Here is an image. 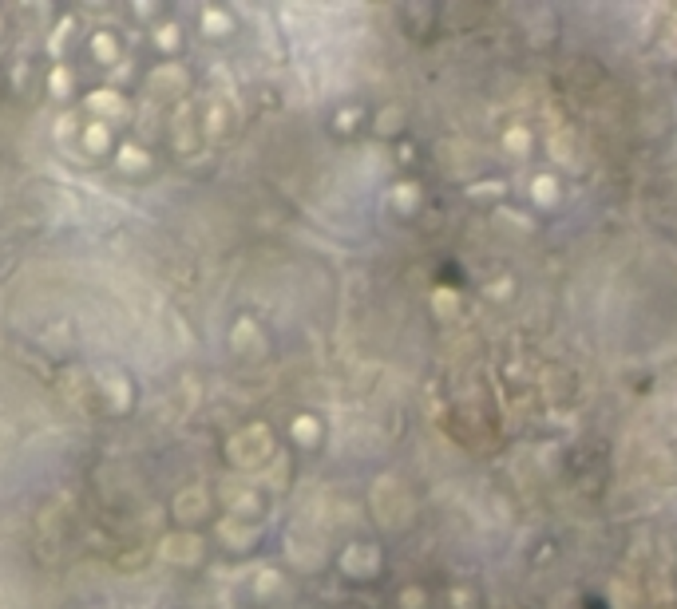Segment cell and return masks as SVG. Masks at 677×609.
<instances>
[{"label":"cell","mask_w":677,"mask_h":609,"mask_svg":"<svg viewBox=\"0 0 677 609\" xmlns=\"http://www.w3.org/2000/svg\"><path fill=\"white\" fill-rule=\"evenodd\" d=\"M297 436H301V439H313V436H317V424H313V420H297Z\"/></svg>","instance_id":"5"},{"label":"cell","mask_w":677,"mask_h":609,"mask_svg":"<svg viewBox=\"0 0 677 609\" xmlns=\"http://www.w3.org/2000/svg\"><path fill=\"white\" fill-rule=\"evenodd\" d=\"M88 147H91V151H103V147H107V127H103V123H91V131H88Z\"/></svg>","instance_id":"2"},{"label":"cell","mask_w":677,"mask_h":609,"mask_svg":"<svg viewBox=\"0 0 677 609\" xmlns=\"http://www.w3.org/2000/svg\"><path fill=\"white\" fill-rule=\"evenodd\" d=\"M230 32V20L218 16V12H206V36H226Z\"/></svg>","instance_id":"1"},{"label":"cell","mask_w":677,"mask_h":609,"mask_svg":"<svg viewBox=\"0 0 677 609\" xmlns=\"http://www.w3.org/2000/svg\"><path fill=\"white\" fill-rule=\"evenodd\" d=\"M68 88H71V76L56 68V71H52V91H56V95H68Z\"/></svg>","instance_id":"3"},{"label":"cell","mask_w":677,"mask_h":609,"mask_svg":"<svg viewBox=\"0 0 677 609\" xmlns=\"http://www.w3.org/2000/svg\"><path fill=\"white\" fill-rule=\"evenodd\" d=\"M163 44H166V47H175V44H178V36H175V28H163Z\"/></svg>","instance_id":"6"},{"label":"cell","mask_w":677,"mask_h":609,"mask_svg":"<svg viewBox=\"0 0 677 609\" xmlns=\"http://www.w3.org/2000/svg\"><path fill=\"white\" fill-rule=\"evenodd\" d=\"M551 190H558V186L551 183V178H539V183H534V198H539V202H551V198H555Z\"/></svg>","instance_id":"4"}]
</instances>
